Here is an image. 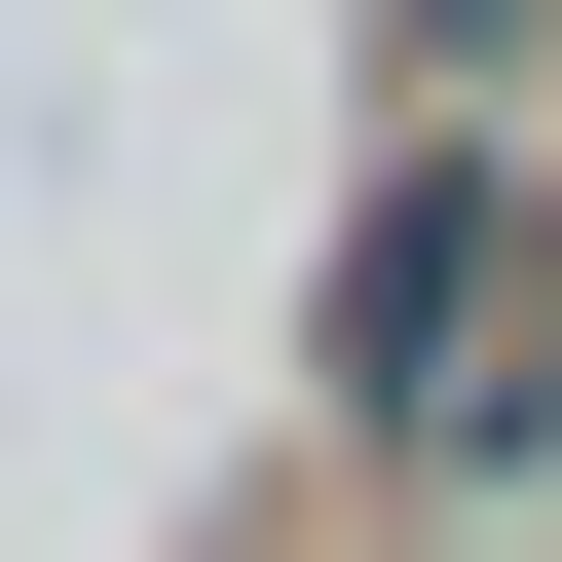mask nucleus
<instances>
[{"instance_id": "1", "label": "nucleus", "mask_w": 562, "mask_h": 562, "mask_svg": "<svg viewBox=\"0 0 562 562\" xmlns=\"http://www.w3.org/2000/svg\"><path fill=\"white\" fill-rule=\"evenodd\" d=\"M338 413H487V188H375V262H338Z\"/></svg>"}]
</instances>
